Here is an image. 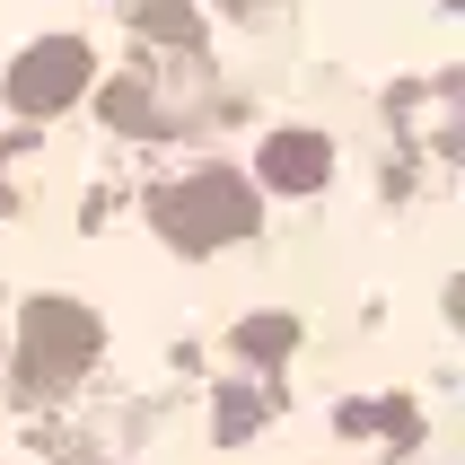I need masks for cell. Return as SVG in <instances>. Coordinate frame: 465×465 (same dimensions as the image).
<instances>
[{
    "label": "cell",
    "mask_w": 465,
    "mask_h": 465,
    "mask_svg": "<svg viewBox=\"0 0 465 465\" xmlns=\"http://www.w3.org/2000/svg\"><path fill=\"white\" fill-rule=\"evenodd\" d=\"M325 167H334V158H325L316 132H272V141H263V184H282V193H316Z\"/></svg>",
    "instance_id": "4"
},
{
    "label": "cell",
    "mask_w": 465,
    "mask_h": 465,
    "mask_svg": "<svg viewBox=\"0 0 465 465\" xmlns=\"http://www.w3.org/2000/svg\"><path fill=\"white\" fill-rule=\"evenodd\" d=\"M290 342H299V325H290V316H255V325H237V351H290Z\"/></svg>",
    "instance_id": "6"
},
{
    "label": "cell",
    "mask_w": 465,
    "mask_h": 465,
    "mask_svg": "<svg viewBox=\"0 0 465 465\" xmlns=\"http://www.w3.org/2000/svg\"><path fill=\"white\" fill-rule=\"evenodd\" d=\"M79 88H88V45H79V35H45V45H26L18 71H9V105H18V114H62Z\"/></svg>",
    "instance_id": "3"
},
{
    "label": "cell",
    "mask_w": 465,
    "mask_h": 465,
    "mask_svg": "<svg viewBox=\"0 0 465 465\" xmlns=\"http://www.w3.org/2000/svg\"><path fill=\"white\" fill-rule=\"evenodd\" d=\"M263 404L255 395H220V440H246V421H255Z\"/></svg>",
    "instance_id": "9"
},
{
    "label": "cell",
    "mask_w": 465,
    "mask_h": 465,
    "mask_svg": "<svg viewBox=\"0 0 465 465\" xmlns=\"http://www.w3.org/2000/svg\"><path fill=\"white\" fill-rule=\"evenodd\" d=\"M105 114L124 132H141V124H158V97H141V88H105Z\"/></svg>",
    "instance_id": "8"
},
{
    "label": "cell",
    "mask_w": 465,
    "mask_h": 465,
    "mask_svg": "<svg viewBox=\"0 0 465 465\" xmlns=\"http://www.w3.org/2000/svg\"><path fill=\"white\" fill-rule=\"evenodd\" d=\"M220 9H246V18H255V9H272V0H220Z\"/></svg>",
    "instance_id": "10"
},
{
    "label": "cell",
    "mask_w": 465,
    "mask_h": 465,
    "mask_svg": "<svg viewBox=\"0 0 465 465\" xmlns=\"http://www.w3.org/2000/svg\"><path fill=\"white\" fill-rule=\"evenodd\" d=\"M141 35H167V45H193V35H203V18H193L184 0H150V9H141Z\"/></svg>",
    "instance_id": "5"
},
{
    "label": "cell",
    "mask_w": 465,
    "mask_h": 465,
    "mask_svg": "<svg viewBox=\"0 0 465 465\" xmlns=\"http://www.w3.org/2000/svg\"><path fill=\"white\" fill-rule=\"evenodd\" d=\"M342 430H387V440H404V430H413V404H351V413H342Z\"/></svg>",
    "instance_id": "7"
},
{
    "label": "cell",
    "mask_w": 465,
    "mask_h": 465,
    "mask_svg": "<svg viewBox=\"0 0 465 465\" xmlns=\"http://www.w3.org/2000/svg\"><path fill=\"white\" fill-rule=\"evenodd\" d=\"M97 316L79 308V299H26L18 316V378L26 395H53V387H71L79 369L97 361Z\"/></svg>",
    "instance_id": "1"
},
{
    "label": "cell",
    "mask_w": 465,
    "mask_h": 465,
    "mask_svg": "<svg viewBox=\"0 0 465 465\" xmlns=\"http://www.w3.org/2000/svg\"><path fill=\"white\" fill-rule=\"evenodd\" d=\"M158 229L176 237L184 255L237 246V237H255V193H246L229 167H203V176H184L176 193H158Z\"/></svg>",
    "instance_id": "2"
}]
</instances>
